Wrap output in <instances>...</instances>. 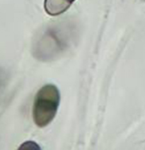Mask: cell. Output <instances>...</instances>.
I'll return each instance as SVG.
<instances>
[{
    "instance_id": "obj_1",
    "label": "cell",
    "mask_w": 145,
    "mask_h": 150,
    "mask_svg": "<svg viewBox=\"0 0 145 150\" xmlns=\"http://www.w3.org/2000/svg\"><path fill=\"white\" fill-rule=\"evenodd\" d=\"M75 38L71 24H54L37 35L32 43V54L42 62L54 61L70 48Z\"/></svg>"
},
{
    "instance_id": "obj_2",
    "label": "cell",
    "mask_w": 145,
    "mask_h": 150,
    "mask_svg": "<svg viewBox=\"0 0 145 150\" xmlns=\"http://www.w3.org/2000/svg\"><path fill=\"white\" fill-rule=\"evenodd\" d=\"M60 102V93L54 84L41 87L35 96L32 116L35 124L39 127L49 125L56 115Z\"/></svg>"
},
{
    "instance_id": "obj_3",
    "label": "cell",
    "mask_w": 145,
    "mask_h": 150,
    "mask_svg": "<svg viewBox=\"0 0 145 150\" xmlns=\"http://www.w3.org/2000/svg\"><path fill=\"white\" fill-rule=\"evenodd\" d=\"M76 0H44V9L51 16L64 13Z\"/></svg>"
},
{
    "instance_id": "obj_4",
    "label": "cell",
    "mask_w": 145,
    "mask_h": 150,
    "mask_svg": "<svg viewBox=\"0 0 145 150\" xmlns=\"http://www.w3.org/2000/svg\"><path fill=\"white\" fill-rule=\"evenodd\" d=\"M17 150H42L38 143L34 141H25L20 145Z\"/></svg>"
},
{
    "instance_id": "obj_5",
    "label": "cell",
    "mask_w": 145,
    "mask_h": 150,
    "mask_svg": "<svg viewBox=\"0 0 145 150\" xmlns=\"http://www.w3.org/2000/svg\"><path fill=\"white\" fill-rule=\"evenodd\" d=\"M6 80H7V75H6L5 71H4L2 68H0V90L4 86Z\"/></svg>"
}]
</instances>
